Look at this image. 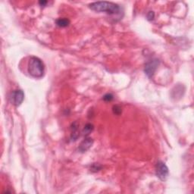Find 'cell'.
Returning a JSON list of instances; mask_svg holds the SVG:
<instances>
[{"label":"cell","mask_w":194,"mask_h":194,"mask_svg":"<svg viewBox=\"0 0 194 194\" xmlns=\"http://www.w3.org/2000/svg\"><path fill=\"white\" fill-rule=\"evenodd\" d=\"M90 9L97 12H106L110 15H120L122 8L120 6L110 2H97L90 5Z\"/></svg>","instance_id":"6da1fadb"},{"label":"cell","mask_w":194,"mask_h":194,"mask_svg":"<svg viewBox=\"0 0 194 194\" xmlns=\"http://www.w3.org/2000/svg\"><path fill=\"white\" fill-rule=\"evenodd\" d=\"M29 74L35 78H40L44 74V65L39 58L31 57L28 63Z\"/></svg>","instance_id":"7a4b0ae2"},{"label":"cell","mask_w":194,"mask_h":194,"mask_svg":"<svg viewBox=\"0 0 194 194\" xmlns=\"http://www.w3.org/2000/svg\"><path fill=\"white\" fill-rule=\"evenodd\" d=\"M155 171H156L157 177L162 181H165L168 176V168L167 165L164 162H157L155 165Z\"/></svg>","instance_id":"3957f363"},{"label":"cell","mask_w":194,"mask_h":194,"mask_svg":"<svg viewBox=\"0 0 194 194\" xmlns=\"http://www.w3.org/2000/svg\"><path fill=\"white\" fill-rule=\"evenodd\" d=\"M159 64V61L157 59H151L145 64L144 71L149 78H152Z\"/></svg>","instance_id":"277c9868"},{"label":"cell","mask_w":194,"mask_h":194,"mask_svg":"<svg viewBox=\"0 0 194 194\" xmlns=\"http://www.w3.org/2000/svg\"><path fill=\"white\" fill-rule=\"evenodd\" d=\"M24 99V93L22 90H17L13 91L12 93L11 100L12 102L15 105V106H19L21 104Z\"/></svg>","instance_id":"5b68a950"},{"label":"cell","mask_w":194,"mask_h":194,"mask_svg":"<svg viewBox=\"0 0 194 194\" xmlns=\"http://www.w3.org/2000/svg\"><path fill=\"white\" fill-rule=\"evenodd\" d=\"M92 143H93V140L92 138H86L83 141L79 146V151L81 153H84V152L87 151L90 147L92 146Z\"/></svg>","instance_id":"8992f818"},{"label":"cell","mask_w":194,"mask_h":194,"mask_svg":"<svg viewBox=\"0 0 194 194\" xmlns=\"http://www.w3.org/2000/svg\"><path fill=\"white\" fill-rule=\"evenodd\" d=\"M69 24H70V21L69 20V19L64 18V17H63V18H59L56 21V24L59 26V27H67V26L69 25Z\"/></svg>","instance_id":"52a82bcc"},{"label":"cell","mask_w":194,"mask_h":194,"mask_svg":"<svg viewBox=\"0 0 194 194\" xmlns=\"http://www.w3.org/2000/svg\"><path fill=\"white\" fill-rule=\"evenodd\" d=\"M93 125H91V124H87V125H85L84 128L83 130V134L84 136H88L89 134H91V132L93 130Z\"/></svg>","instance_id":"ba28073f"},{"label":"cell","mask_w":194,"mask_h":194,"mask_svg":"<svg viewBox=\"0 0 194 194\" xmlns=\"http://www.w3.org/2000/svg\"><path fill=\"white\" fill-rule=\"evenodd\" d=\"M113 111H114V113L116 115H119L121 112V109L120 108V106H115L113 108Z\"/></svg>","instance_id":"9c48e42d"},{"label":"cell","mask_w":194,"mask_h":194,"mask_svg":"<svg viewBox=\"0 0 194 194\" xmlns=\"http://www.w3.org/2000/svg\"><path fill=\"white\" fill-rule=\"evenodd\" d=\"M103 99H104L105 101H107V102H109V101H111L113 99V96L109 93L106 94V95L104 96V97H103Z\"/></svg>","instance_id":"30bf717a"},{"label":"cell","mask_w":194,"mask_h":194,"mask_svg":"<svg viewBox=\"0 0 194 194\" xmlns=\"http://www.w3.org/2000/svg\"><path fill=\"white\" fill-rule=\"evenodd\" d=\"M154 17H155L154 12H149L148 15H147V18H148V20H149V21L153 20V18H154Z\"/></svg>","instance_id":"8fae6325"},{"label":"cell","mask_w":194,"mask_h":194,"mask_svg":"<svg viewBox=\"0 0 194 194\" xmlns=\"http://www.w3.org/2000/svg\"><path fill=\"white\" fill-rule=\"evenodd\" d=\"M39 3H40V6H45L47 4V3H48V2H47V1H40Z\"/></svg>","instance_id":"7c38bea8"}]
</instances>
